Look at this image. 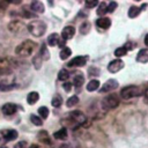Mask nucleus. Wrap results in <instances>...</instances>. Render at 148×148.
<instances>
[{
  "mask_svg": "<svg viewBox=\"0 0 148 148\" xmlns=\"http://www.w3.org/2000/svg\"><path fill=\"white\" fill-rule=\"evenodd\" d=\"M27 29L32 36L42 37L46 31V23L44 21H40V20H34L28 24Z\"/></svg>",
  "mask_w": 148,
  "mask_h": 148,
  "instance_id": "f257e3e1",
  "label": "nucleus"
},
{
  "mask_svg": "<svg viewBox=\"0 0 148 148\" xmlns=\"http://www.w3.org/2000/svg\"><path fill=\"white\" fill-rule=\"evenodd\" d=\"M35 47H36V43L30 39H27L22 42L20 45H17V47L15 49V53L20 57H29Z\"/></svg>",
  "mask_w": 148,
  "mask_h": 148,
  "instance_id": "f03ea898",
  "label": "nucleus"
},
{
  "mask_svg": "<svg viewBox=\"0 0 148 148\" xmlns=\"http://www.w3.org/2000/svg\"><path fill=\"white\" fill-rule=\"evenodd\" d=\"M142 94L143 92L140 89V87H138V86H127V87L121 89L120 97L123 99H130V98H133V97H139Z\"/></svg>",
  "mask_w": 148,
  "mask_h": 148,
  "instance_id": "7ed1b4c3",
  "label": "nucleus"
},
{
  "mask_svg": "<svg viewBox=\"0 0 148 148\" xmlns=\"http://www.w3.org/2000/svg\"><path fill=\"white\" fill-rule=\"evenodd\" d=\"M119 105V98L117 95H109L105 98H103L102 101V108L104 110H110V109H114Z\"/></svg>",
  "mask_w": 148,
  "mask_h": 148,
  "instance_id": "20e7f679",
  "label": "nucleus"
},
{
  "mask_svg": "<svg viewBox=\"0 0 148 148\" xmlns=\"http://www.w3.org/2000/svg\"><path fill=\"white\" fill-rule=\"evenodd\" d=\"M18 133L16 130H1L0 131V143H6L17 139Z\"/></svg>",
  "mask_w": 148,
  "mask_h": 148,
  "instance_id": "39448f33",
  "label": "nucleus"
},
{
  "mask_svg": "<svg viewBox=\"0 0 148 148\" xmlns=\"http://www.w3.org/2000/svg\"><path fill=\"white\" fill-rule=\"evenodd\" d=\"M8 30H9L12 34H14V35L20 36V35H22V34L25 31V25H24L21 21L15 20V21H12V22L8 24Z\"/></svg>",
  "mask_w": 148,
  "mask_h": 148,
  "instance_id": "423d86ee",
  "label": "nucleus"
},
{
  "mask_svg": "<svg viewBox=\"0 0 148 148\" xmlns=\"http://www.w3.org/2000/svg\"><path fill=\"white\" fill-rule=\"evenodd\" d=\"M13 69V64L7 58H0V75L10 74Z\"/></svg>",
  "mask_w": 148,
  "mask_h": 148,
  "instance_id": "0eeeda50",
  "label": "nucleus"
},
{
  "mask_svg": "<svg viewBox=\"0 0 148 148\" xmlns=\"http://www.w3.org/2000/svg\"><path fill=\"white\" fill-rule=\"evenodd\" d=\"M87 61H88V56H77L73 58L72 60H69L67 66L68 67H82L87 64Z\"/></svg>",
  "mask_w": 148,
  "mask_h": 148,
  "instance_id": "6e6552de",
  "label": "nucleus"
},
{
  "mask_svg": "<svg viewBox=\"0 0 148 148\" xmlns=\"http://www.w3.org/2000/svg\"><path fill=\"white\" fill-rule=\"evenodd\" d=\"M124 61L121 59H114L112 61H110V64L108 65V71L110 73H117L119 72L123 67H124Z\"/></svg>",
  "mask_w": 148,
  "mask_h": 148,
  "instance_id": "1a4fd4ad",
  "label": "nucleus"
},
{
  "mask_svg": "<svg viewBox=\"0 0 148 148\" xmlns=\"http://www.w3.org/2000/svg\"><path fill=\"white\" fill-rule=\"evenodd\" d=\"M118 86H119V83H118V81H117V80H114V79H110V80H108V81L102 86V88H101L99 92H108V91H112V90L117 89V88H118Z\"/></svg>",
  "mask_w": 148,
  "mask_h": 148,
  "instance_id": "9d476101",
  "label": "nucleus"
},
{
  "mask_svg": "<svg viewBox=\"0 0 148 148\" xmlns=\"http://www.w3.org/2000/svg\"><path fill=\"white\" fill-rule=\"evenodd\" d=\"M69 117H71V119H72V121H74L75 124H79V125H81V124H83L84 121H86V116L81 112V111H79V110H76V111H72L71 113H69Z\"/></svg>",
  "mask_w": 148,
  "mask_h": 148,
  "instance_id": "9b49d317",
  "label": "nucleus"
},
{
  "mask_svg": "<svg viewBox=\"0 0 148 148\" xmlns=\"http://www.w3.org/2000/svg\"><path fill=\"white\" fill-rule=\"evenodd\" d=\"M75 35V28L73 25H67L62 29L61 31V38L64 40H68V39H72L73 36Z\"/></svg>",
  "mask_w": 148,
  "mask_h": 148,
  "instance_id": "f8f14e48",
  "label": "nucleus"
},
{
  "mask_svg": "<svg viewBox=\"0 0 148 148\" xmlns=\"http://www.w3.org/2000/svg\"><path fill=\"white\" fill-rule=\"evenodd\" d=\"M1 111L6 116H12V114H14L17 111V106L15 104H13V103H6V104L2 105Z\"/></svg>",
  "mask_w": 148,
  "mask_h": 148,
  "instance_id": "ddd939ff",
  "label": "nucleus"
},
{
  "mask_svg": "<svg viewBox=\"0 0 148 148\" xmlns=\"http://www.w3.org/2000/svg\"><path fill=\"white\" fill-rule=\"evenodd\" d=\"M136 61L141 64L148 62V49H141L136 54Z\"/></svg>",
  "mask_w": 148,
  "mask_h": 148,
  "instance_id": "4468645a",
  "label": "nucleus"
},
{
  "mask_svg": "<svg viewBox=\"0 0 148 148\" xmlns=\"http://www.w3.org/2000/svg\"><path fill=\"white\" fill-rule=\"evenodd\" d=\"M96 25L101 29H109L111 25V20L109 17H99L96 20Z\"/></svg>",
  "mask_w": 148,
  "mask_h": 148,
  "instance_id": "2eb2a0df",
  "label": "nucleus"
},
{
  "mask_svg": "<svg viewBox=\"0 0 148 148\" xmlns=\"http://www.w3.org/2000/svg\"><path fill=\"white\" fill-rule=\"evenodd\" d=\"M30 9L36 13H44V5L40 1H32L30 3Z\"/></svg>",
  "mask_w": 148,
  "mask_h": 148,
  "instance_id": "dca6fc26",
  "label": "nucleus"
},
{
  "mask_svg": "<svg viewBox=\"0 0 148 148\" xmlns=\"http://www.w3.org/2000/svg\"><path fill=\"white\" fill-rule=\"evenodd\" d=\"M38 99H39V94H38L37 91H31V92H29L28 96H27V102H28V104H30V105L36 104V103L38 102Z\"/></svg>",
  "mask_w": 148,
  "mask_h": 148,
  "instance_id": "f3484780",
  "label": "nucleus"
},
{
  "mask_svg": "<svg viewBox=\"0 0 148 148\" xmlns=\"http://www.w3.org/2000/svg\"><path fill=\"white\" fill-rule=\"evenodd\" d=\"M37 138H38V139H39V141H42L43 143L51 145V139H50V135L47 134V132H46V131H40V132H38Z\"/></svg>",
  "mask_w": 148,
  "mask_h": 148,
  "instance_id": "a211bd4d",
  "label": "nucleus"
},
{
  "mask_svg": "<svg viewBox=\"0 0 148 148\" xmlns=\"http://www.w3.org/2000/svg\"><path fill=\"white\" fill-rule=\"evenodd\" d=\"M83 82H84V76H83L81 73H79V74H76V75L74 76L72 84H74L76 88H80V87L83 84Z\"/></svg>",
  "mask_w": 148,
  "mask_h": 148,
  "instance_id": "6ab92c4d",
  "label": "nucleus"
},
{
  "mask_svg": "<svg viewBox=\"0 0 148 148\" xmlns=\"http://www.w3.org/2000/svg\"><path fill=\"white\" fill-rule=\"evenodd\" d=\"M53 136L56 139H58V140H65L67 138V130H66V127H62L59 131L54 132L53 133Z\"/></svg>",
  "mask_w": 148,
  "mask_h": 148,
  "instance_id": "aec40b11",
  "label": "nucleus"
},
{
  "mask_svg": "<svg viewBox=\"0 0 148 148\" xmlns=\"http://www.w3.org/2000/svg\"><path fill=\"white\" fill-rule=\"evenodd\" d=\"M59 39H60L59 35H58L57 32H53V34H51V35L49 36V38H47V43H49L50 46H56V45L58 44Z\"/></svg>",
  "mask_w": 148,
  "mask_h": 148,
  "instance_id": "412c9836",
  "label": "nucleus"
},
{
  "mask_svg": "<svg viewBox=\"0 0 148 148\" xmlns=\"http://www.w3.org/2000/svg\"><path fill=\"white\" fill-rule=\"evenodd\" d=\"M38 56L40 57V59H42V60H49L50 54H49V51H47V49H46V45H45V44H42L40 50H39V54H38Z\"/></svg>",
  "mask_w": 148,
  "mask_h": 148,
  "instance_id": "4be33fe9",
  "label": "nucleus"
},
{
  "mask_svg": "<svg viewBox=\"0 0 148 148\" xmlns=\"http://www.w3.org/2000/svg\"><path fill=\"white\" fill-rule=\"evenodd\" d=\"M140 12H141V8H140V7L132 6V7H130V9H128V17L134 18V17H136V16L140 14Z\"/></svg>",
  "mask_w": 148,
  "mask_h": 148,
  "instance_id": "5701e85b",
  "label": "nucleus"
},
{
  "mask_svg": "<svg viewBox=\"0 0 148 148\" xmlns=\"http://www.w3.org/2000/svg\"><path fill=\"white\" fill-rule=\"evenodd\" d=\"M98 87H99V81L98 80H91L87 84V90L88 91H94V90H97Z\"/></svg>",
  "mask_w": 148,
  "mask_h": 148,
  "instance_id": "b1692460",
  "label": "nucleus"
},
{
  "mask_svg": "<svg viewBox=\"0 0 148 148\" xmlns=\"http://www.w3.org/2000/svg\"><path fill=\"white\" fill-rule=\"evenodd\" d=\"M72 54V50L69 49V47H64L61 51H60V54H59V57H60V59L61 60H66L67 58H69V56Z\"/></svg>",
  "mask_w": 148,
  "mask_h": 148,
  "instance_id": "393cba45",
  "label": "nucleus"
},
{
  "mask_svg": "<svg viewBox=\"0 0 148 148\" xmlns=\"http://www.w3.org/2000/svg\"><path fill=\"white\" fill-rule=\"evenodd\" d=\"M106 12H108V6H106V3H105V2H99L98 7H97V15L103 16L104 14H106Z\"/></svg>",
  "mask_w": 148,
  "mask_h": 148,
  "instance_id": "a878e982",
  "label": "nucleus"
},
{
  "mask_svg": "<svg viewBox=\"0 0 148 148\" xmlns=\"http://www.w3.org/2000/svg\"><path fill=\"white\" fill-rule=\"evenodd\" d=\"M38 114H39V118H42V120L46 119L49 116V109L46 106H40L38 109Z\"/></svg>",
  "mask_w": 148,
  "mask_h": 148,
  "instance_id": "bb28decb",
  "label": "nucleus"
},
{
  "mask_svg": "<svg viewBox=\"0 0 148 148\" xmlns=\"http://www.w3.org/2000/svg\"><path fill=\"white\" fill-rule=\"evenodd\" d=\"M89 30H90V23H89L88 21L83 22V23L80 25V32H81L82 35L88 34V32H89Z\"/></svg>",
  "mask_w": 148,
  "mask_h": 148,
  "instance_id": "cd10ccee",
  "label": "nucleus"
},
{
  "mask_svg": "<svg viewBox=\"0 0 148 148\" xmlns=\"http://www.w3.org/2000/svg\"><path fill=\"white\" fill-rule=\"evenodd\" d=\"M68 77H69L68 71H66V69H60V72H59V74H58V79H59L60 81H67Z\"/></svg>",
  "mask_w": 148,
  "mask_h": 148,
  "instance_id": "c85d7f7f",
  "label": "nucleus"
},
{
  "mask_svg": "<svg viewBox=\"0 0 148 148\" xmlns=\"http://www.w3.org/2000/svg\"><path fill=\"white\" fill-rule=\"evenodd\" d=\"M79 103V97L77 96H72V97H69L68 99H67V102H66V105L68 106V108H72V106H74V105H76Z\"/></svg>",
  "mask_w": 148,
  "mask_h": 148,
  "instance_id": "c756f323",
  "label": "nucleus"
},
{
  "mask_svg": "<svg viewBox=\"0 0 148 148\" xmlns=\"http://www.w3.org/2000/svg\"><path fill=\"white\" fill-rule=\"evenodd\" d=\"M30 121H31L34 125H36V126H42V125H43L42 118H39V117L36 116V114H31V116H30Z\"/></svg>",
  "mask_w": 148,
  "mask_h": 148,
  "instance_id": "7c9ffc66",
  "label": "nucleus"
},
{
  "mask_svg": "<svg viewBox=\"0 0 148 148\" xmlns=\"http://www.w3.org/2000/svg\"><path fill=\"white\" fill-rule=\"evenodd\" d=\"M51 104H52V106H54V108H59L61 104H62V99H61V97L60 96H54L53 98H52V101H51Z\"/></svg>",
  "mask_w": 148,
  "mask_h": 148,
  "instance_id": "2f4dec72",
  "label": "nucleus"
},
{
  "mask_svg": "<svg viewBox=\"0 0 148 148\" xmlns=\"http://www.w3.org/2000/svg\"><path fill=\"white\" fill-rule=\"evenodd\" d=\"M127 53V50L125 49V46H121V47H118L114 50V56L116 57H123Z\"/></svg>",
  "mask_w": 148,
  "mask_h": 148,
  "instance_id": "473e14b6",
  "label": "nucleus"
},
{
  "mask_svg": "<svg viewBox=\"0 0 148 148\" xmlns=\"http://www.w3.org/2000/svg\"><path fill=\"white\" fill-rule=\"evenodd\" d=\"M14 87H15V84H13V83L12 84H6V83L3 84L2 82L0 83V90H2V91H8V90L13 89Z\"/></svg>",
  "mask_w": 148,
  "mask_h": 148,
  "instance_id": "72a5a7b5",
  "label": "nucleus"
},
{
  "mask_svg": "<svg viewBox=\"0 0 148 148\" xmlns=\"http://www.w3.org/2000/svg\"><path fill=\"white\" fill-rule=\"evenodd\" d=\"M32 64H34L35 67L38 69V68L40 67V65H42V59H40V57H39V56H36V57L32 59Z\"/></svg>",
  "mask_w": 148,
  "mask_h": 148,
  "instance_id": "f704fd0d",
  "label": "nucleus"
},
{
  "mask_svg": "<svg viewBox=\"0 0 148 148\" xmlns=\"http://www.w3.org/2000/svg\"><path fill=\"white\" fill-rule=\"evenodd\" d=\"M117 6H118V3H117L116 1H111V2H109V5H108V12H109V13L114 12V9L117 8Z\"/></svg>",
  "mask_w": 148,
  "mask_h": 148,
  "instance_id": "c9c22d12",
  "label": "nucleus"
},
{
  "mask_svg": "<svg viewBox=\"0 0 148 148\" xmlns=\"http://www.w3.org/2000/svg\"><path fill=\"white\" fill-rule=\"evenodd\" d=\"M136 45H135V43H133V42H127L126 44H125V49L128 51V50H133L134 47H135Z\"/></svg>",
  "mask_w": 148,
  "mask_h": 148,
  "instance_id": "e433bc0d",
  "label": "nucleus"
},
{
  "mask_svg": "<svg viewBox=\"0 0 148 148\" xmlns=\"http://www.w3.org/2000/svg\"><path fill=\"white\" fill-rule=\"evenodd\" d=\"M72 82H65L64 84H62V88L66 90V91H71V89H72Z\"/></svg>",
  "mask_w": 148,
  "mask_h": 148,
  "instance_id": "4c0bfd02",
  "label": "nucleus"
},
{
  "mask_svg": "<svg viewBox=\"0 0 148 148\" xmlns=\"http://www.w3.org/2000/svg\"><path fill=\"white\" fill-rule=\"evenodd\" d=\"M25 147H27V142L25 141H20L14 146V148H25Z\"/></svg>",
  "mask_w": 148,
  "mask_h": 148,
  "instance_id": "58836bf2",
  "label": "nucleus"
},
{
  "mask_svg": "<svg viewBox=\"0 0 148 148\" xmlns=\"http://www.w3.org/2000/svg\"><path fill=\"white\" fill-rule=\"evenodd\" d=\"M86 6L88 8H92V7L97 6V1H86Z\"/></svg>",
  "mask_w": 148,
  "mask_h": 148,
  "instance_id": "ea45409f",
  "label": "nucleus"
},
{
  "mask_svg": "<svg viewBox=\"0 0 148 148\" xmlns=\"http://www.w3.org/2000/svg\"><path fill=\"white\" fill-rule=\"evenodd\" d=\"M7 5H8V1H0V9H5Z\"/></svg>",
  "mask_w": 148,
  "mask_h": 148,
  "instance_id": "a19ab883",
  "label": "nucleus"
},
{
  "mask_svg": "<svg viewBox=\"0 0 148 148\" xmlns=\"http://www.w3.org/2000/svg\"><path fill=\"white\" fill-rule=\"evenodd\" d=\"M145 44L148 46V34L146 35V37H145Z\"/></svg>",
  "mask_w": 148,
  "mask_h": 148,
  "instance_id": "79ce46f5",
  "label": "nucleus"
},
{
  "mask_svg": "<svg viewBox=\"0 0 148 148\" xmlns=\"http://www.w3.org/2000/svg\"><path fill=\"white\" fill-rule=\"evenodd\" d=\"M143 94H145V97H146V98L148 99V89H147V90H146V91H145Z\"/></svg>",
  "mask_w": 148,
  "mask_h": 148,
  "instance_id": "37998d69",
  "label": "nucleus"
},
{
  "mask_svg": "<svg viewBox=\"0 0 148 148\" xmlns=\"http://www.w3.org/2000/svg\"><path fill=\"white\" fill-rule=\"evenodd\" d=\"M29 148H38V146H37V145H31Z\"/></svg>",
  "mask_w": 148,
  "mask_h": 148,
  "instance_id": "c03bdc74",
  "label": "nucleus"
},
{
  "mask_svg": "<svg viewBox=\"0 0 148 148\" xmlns=\"http://www.w3.org/2000/svg\"><path fill=\"white\" fill-rule=\"evenodd\" d=\"M0 148H7V147H0Z\"/></svg>",
  "mask_w": 148,
  "mask_h": 148,
  "instance_id": "a18cd8bd",
  "label": "nucleus"
}]
</instances>
